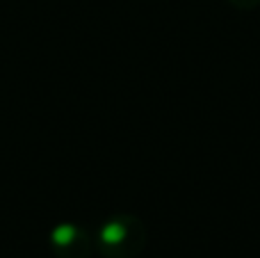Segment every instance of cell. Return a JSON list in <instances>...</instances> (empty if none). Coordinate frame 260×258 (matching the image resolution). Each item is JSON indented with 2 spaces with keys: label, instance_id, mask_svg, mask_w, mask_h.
<instances>
[{
  "label": "cell",
  "instance_id": "obj_1",
  "mask_svg": "<svg viewBox=\"0 0 260 258\" xmlns=\"http://www.w3.org/2000/svg\"><path fill=\"white\" fill-rule=\"evenodd\" d=\"M126 233H128V229L123 222H108L101 229V240L105 245H119V242L126 240Z\"/></svg>",
  "mask_w": 260,
  "mask_h": 258
},
{
  "label": "cell",
  "instance_id": "obj_2",
  "mask_svg": "<svg viewBox=\"0 0 260 258\" xmlns=\"http://www.w3.org/2000/svg\"><path fill=\"white\" fill-rule=\"evenodd\" d=\"M76 238H78V229L73 227V224H59V227H55L53 233H50V240L57 247H69Z\"/></svg>",
  "mask_w": 260,
  "mask_h": 258
}]
</instances>
